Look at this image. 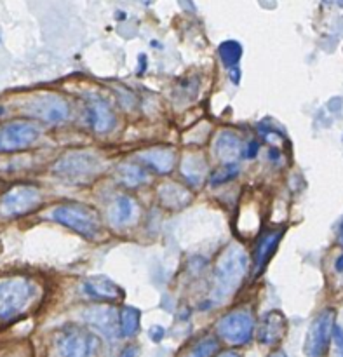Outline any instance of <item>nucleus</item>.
<instances>
[{
    "mask_svg": "<svg viewBox=\"0 0 343 357\" xmlns=\"http://www.w3.org/2000/svg\"><path fill=\"white\" fill-rule=\"evenodd\" d=\"M268 357H288V356H286L284 351H274Z\"/></svg>",
    "mask_w": 343,
    "mask_h": 357,
    "instance_id": "30",
    "label": "nucleus"
},
{
    "mask_svg": "<svg viewBox=\"0 0 343 357\" xmlns=\"http://www.w3.org/2000/svg\"><path fill=\"white\" fill-rule=\"evenodd\" d=\"M239 174V166L237 164H225L223 167H220L215 174L211 176V185H223L227 181L234 180V178Z\"/></svg>",
    "mask_w": 343,
    "mask_h": 357,
    "instance_id": "24",
    "label": "nucleus"
},
{
    "mask_svg": "<svg viewBox=\"0 0 343 357\" xmlns=\"http://www.w3.org/2000/svg\"><path fill=\"white\" fill-rule=\"evenodd\" d=\"M38 295V288L28 278L0 279V321H13L21 317Z\"/></svg>",
    "mask_w": 343,
    "mask_h": 357,
    "instance_id": "1",
    "label": "nucleus"
},
{
    "mask_svg": "<svg viewBox=\"0 0 343 357\" xmlns=\"http://www.w3.org/2000/svg\"><path fill=\"white\" fill-rule=\"evenodd\" d=\"M86 119L93 131L105 135L115 126V115L110 105L100 96H89L86 100Z\"/></svg>",
    "mask_w": 343,
    "mask_h": 357,
    "instance_id": "11",
    "label": "nucleus"
},
{
    "mask_svg": "<svg viewBox=\"0 0 343 357\" xmlns=\"http://www.w3.org/2000/svg\"><path fill=\"white\" fill-rule=\"evenodd\" d=\"M84 295L96 300H119L122 298V289L107 278H91L82 284Z\"/></svg>",
    "mask_w": 343,
    "mask_h": 357,
    "instance_id": "15",
    "label": "nucleus"
},
{
    "mask_svg": "<svg viewBox=\"0 0 343 357\" xmlns=\"http://www.w3.org/2000/svg\"><path fill=\"white\" fill-rule=\"evenodd\" d=\"M136 215V204L131 197H119L115 204L112 206L110 218L117 225H125Z\"/></svg>",
    "mask_w": 343,
    "mask_h": 357,
    "instance_id": "20",
    "label": "nucleus"
},
{
    "mask_svg": "<svg viewBox=\"0 0 343 357\" xmlns=\"http://www.w3.org/2000/svg\"><path fill=\"white\" fill-rule=\"evenodd\" d=\"M215 150L220 159L230 162L237 155H241V138L232 131H222L216 138Z\"/></svg>",
    "mask_w": 343,
    "mask_h": 357,
    "instance_id": "17",
    "label": "nucleus"
},
{
    "mask_svg": "<svg viewBox=\"0 0 343 357\" xmlns=\"http://www.w3.org/2000/svg\"><path fill=\"white\" fill-rule=\"evenodd\" d=\"M257 152H258V143L257 142H250L247 143L246 150H244V159H253V157H257Z\"/></svg>",
    "mask_w": 343,
    "mask_h": 357,
    "instance_id": "25",
    "label": "nucleus"
},
{
    "mask_svg": "<svg viewBox=\"0 0 343 357\" xmlns=\"http://www.w3.org/2000/svg\"><path fill=\"white\" fill-rule=\"evenodd\" d=\"M164 337V328L162 326H153L152 330H150V338H152L153 342H160Z\"/></svg>",
    "mask_w": 343,
    "mask_h": 357,
    "instance_id": "27",
    "label": "nucleus"
},
{
    "mask_svg": "<svg viewBox=\"0 0 343 357\" xmlns=\"http://www.w3.org/2000/svg\"><path fill=\"white\" fill-rule=\"evenodd\" d=\"M282 236H284V230H272V232L264 234L260 237V241L257 244V250H254V275H260L264 272V268L267 267L268 260H270L272 255L277 250Z\"/></svg>",
    "mask_w": 343,
    "mask_h": 357,
    "instance_id": "12",
    "label": "nucleus"
},
{
    "mask_svg": "<svg viewBox=\"0 0 343 357\" xmlns=\"http://www.w3.org/2000/svg\"><path fill=\"white\" fill-rule=\"evenodd\" d=\"M84 317L87 323L93 324L107 337H115V333L119 335V314L112 307H93L86 310Z\"/></svg>",
    "mask_w": 343,
    "mask_h": 357,
    "instance_id": "14",
    "label": "nucleus"
},
{
    "mask_svg": "<svg viewBox=\"0 0 343 357\" xmlns=\"http://www.w3.org/2000/svg\"><path fill=\"white\" fill-rule=\"evenodd\" d=\"M331 337H333L335 342H337L338 349H342V351H343V328L337 326V324H335V326H333V335H331Z\"/></svg>",
    "mask_w": 343,
    "mask_h": 357,
    "instance_id": "26",
    "label": "nucleus"
},
{
    "mask_svg": "<svg viewBox=\"0 0 343 357\" xmlns=\"http://www.w3.org/2000/svg\"><path fill=\"white\" fill-rule=\"evenodd\" d=\"M42 201V194L35 185H14L3 194L0 201V211L3 216H23L33 211Z\"/></svg>",
    "mask_w": 343,
    "mask_h": 357,
    "instance_id": "6",
    "label": "nucleus"
},
{
    "mask_svg": "<svg viewBox=\"0 0 343 357\" xmlns=\"http://www.w3.org/2000/svg\"><path fill=\"white\" fill-rule=\"evenodd\" d=\"M103 169V164L94 153L87 152H70L56 160L52 166V173L61 178L66 183L82 185L89 183Z\"/></svg>",
    "mask_w": 343,
    "mask_h": 357,
    "instance_id": "3",
    "label": "nucleus"
},
{
    "mask_svg": "<svg viewBox=\"0 0 343 357\" xmlns=\"http://www.w3.org/2000/svg\"><path fill=\"white\" fill-rule=\"evenodd\" d=\"M28 114L47 124H63L70 117V105L59 94H40L28 105Z\"/></svg>",
    "mask_w": 343,
    "mask_h": 357,
    "instance_id": "9",
    "label": "nucleus"
},
{
    "mask_svg": "<svg viewBox=\"0 0 343 357\" xmlns=\"http://www.w3.org/2000/svg\"><path fill=\"white\" fill-rule=\"evenodd\" d=\"M159 195L162 204L171 209L183 208V206L188 204V201H190V194H188L183 187L174 183L162 185V187L159 188Z\"/></svg>",
    "mask_w": 343,
    "mask_h": 357,
    "instance_id": "18",
    "label": "nucleus"
},
{
    "mask_svg": "<svg viewBox=\"0 0 343 357\" xmlns=\"http://www.w3.org/2000/svg\"><path fill=\"white\" fill-rule=\"evenodd\" d=\"M335 326V312L333 310H324L314 319L310 326L309 335L305 340V354L309 357H323L326 354L328 345H330L331 335Z\"/></svg>",
    "mask_w": 343,
    "mask_h": 357,
    "instance_id": "10",
    "label": "nucleus"
},
{
    "mask_svg": "<svg viewBox=\"0 0 343 357\" xmlns=\"http://www.w3.org/2000/svg\"><path fill=\"white\" fill-rule=\"evenodd\" d=\"M56 344L61 357H93L100 349V338L80 326H66Z\"/></svg>",
    "mask_w": 343,
    "mask_h": 357,
    "instance_id": "5",
    "label": "nucleus"
},
{
    "mask_svg": "<svg viewBox=\"0 0 343 357\" xmlns=\"http://www.w3.org/2000/svg\"><path fill=\"white\" fill-rule=\"evenodd\" d=\"M218 52L223 65H225L227 68L232 70L236 68L237 63H239L241 58H243V45H241L237 40H225L218 47Z\"/></svg>",
    "mask_w": 343,
    "mask_h": 357,
    "instance_id": "22",
    "label": "nucleus"
},
{
    "mask_svg": "<svg viewBox=\"0 0 343 357\" xmlns=\"http://www.w3.org/2000/svg\"><path fill=\"white\" fill-rule=\"evenodd\" d=\"M40 136L38 126L31 122H10L0 128V153H13L33 145Z\"/></svg>",
    "mask_w": 343,
    "mask_h": 357,
    "instance_id": "8",
    "label": "nucleus"
},
{
    "mask_svg": "<svg viewBox=\"0 0 343 357\" xmlns=\"http://www.w3.org/2000/svg\"><path fill=\"white\" fill-rule=\"evenodd\" d=\"M247 267L250 260L243 248L232 246L223 253L215 272V296L218 302L225 300L239 288L243 279L246 278Z\"/></svg>",
    "mask_w": 343,
    "mask_h": 357,
    "instance_id": "2",
    "label": "nucleus"
},
{
    "mask_svg": "<svg viewBox=\"0 0 343 357\" xmlns=\"http://www.w3.org/2000/svg\"><path fill=\"white\" fill-rule=\"evenodd\" d=\"M218 335L232 345H244L253 338L254 321L247 310H234L218 321Z\"/></svg>",
    "mask_w": 343,
    "mask_h": 357,
    "instance_id": "7",
    "label": "nucleus"
},
{
    "mask_svg": "<svg viewBox=\"0 0 343 357\" xmlns=\"http://www.w3.org/2000/svg\"><path fill=\"white\" fill-rule=\"evenodd\" d=\"M216 357H241V356L237 354V352L229 351V352H223V354H220V356H216Z\"/></svg>",
    "mask_w": 343,
    "mask_h": 357,
    "instance_id": "29",
    "label": "nucleus"
},
{
    "mask_svg": "<svg viewBox=\"0 0 343 357\" xmlns=\"http://www.w3.org/2000/svg\"><path fill=\"white\" fill-rule=\"evenodd\" d=\"M340 243L343 244V225H342V229H340Z\"/></svg>",
    "mask_w": 343,
    "mask_h": 357,
    "instance_id": "32",
    "label": "nucleus"
},
{
    "mask_svg": "<svg viewBox=\"0 0 343 357\" xmlns=\"http://www.w3.org/2000/svg\"><path fill=\"white\" fill-rule=\"evenodd\" d=\"M230 72H232V80H234V84H237V82H239L241 70L237 68V66H236V68H232V70H230Z\"/></svg>",
    "mask_w": 343,
    "mask_h": 357,
    "instance_id": "28",
    "label": "nucleus"
},
{
    "mask_svg": "<svg viewBox=\"0 0 343 357\" xmlns=\"http://www.w3.org/2000/svg\"><path fill=\"white\" fill-rule=\"evenodd\" d=\"M286 333V317L279 310H270L261 319L260 330H258V340L265 345H274L284 337Z\"/></svg>",
    "mask_w": 343,
    "mask_h": 357,
    "instance_id": "13",
    "label": "nucleus"
},
{
    "mask_svg": "<svg viewBox=\"0 0 343 357\" xmlns=\"http://www.w3.org/2000/svg\"><path fill=\"white\" fill-rule=\"evenodd\" d=\"M117 178L125 187H138L146 181V171L135 164H122L117 171Z\"/></svg>",
    "mask_w": 343,
    "mask_h": 357,
    "instance_id": "21",
    "label": "nucleus"
},
{
    "mask_svg": "<svg viewBox=\"0 0 343 357\" xmlns=\"http://www.w3.org/2000/svg\"><path fill=\"white\" fill-rule=\"evenodd\" d=\"M139 314L138 309L135 307H124L119 312V337H132L139 328Z\"/></svg>",
    "mask_w": 343,
    "mask_h": 357,
    "instance_id": "19",
    "label": "nucleus"
},
{
    "mask_svg": "<svg viewBox=\"0 0 343 357\" xmlns=\"http://www.w3.org/2000/svg\"><path fill=\"white\" fill-rule=\"evenodd\" d=\"M337 271L338 272H343V255L337 260Z\"/></svg>",
    "mask_w": 343,
    "mask_h": 357,
    "instance_id": "31",
    "label": "nucleus"
},
{
    "mask_svg": "<svg viewBox=\"0 0 343 357\" xmlns=\"http://www.w3.org/2000/svg\"><path fill=\"white\" fill-rule=\"evenodd\" d=\"M218 349V340L213 337H206L188 352L187 357H211Z\"/></svg>",
    "mask_w": 343,
    "mask_h": 357,
    "instance_id": "23",
    "label": "nucleus"
},
{
    "mask_svg": "<svg viewBox=\"0 0 343 357\" xmlns=\"http://www.w3.org/2000/svg\"><path fill=\"white\" fill-rule=\"evenodd\" d=\"M52 220L86 239H96L101 232V220L98 213L79 202H68L54 208Z\"/></svg>",
    "mask_w": 343,
    "mask_h": 357,
    "instance_id": "4",
    "label": "nucleus"
},
{
    "mask_svg": "<svg viewBox=\"0 0 343 357\" xmlns=\"http://www.w3.org/2000/svg\"><path fill=\"white\" fill-rule=\"evenodd\" d=\"M338 357H343V352H342V354H340V356H338Z\"/></svg>",
    "mask_w": 343,
    "mask_h": 357,
    "instance_id": "33",
    "label": "nucleus"
},
{
    "mask_svg": "<svg viewBox=\"0 0 343 357\" xmlns=\"http://www.w3.org/2000/svg\"><path fill=\"white\" fill-rule=\"evenodd\" d=\"M174 150L171 149H157V150H148V152L142 153V160L145 164H148L150 167L157 171V173H169L174 167Z\"/></svg>",
    "mask_w": 343,
    "mask_h": 357,
    "instance_id": "16",
    "label": "nucleus"
}]
</instances>
